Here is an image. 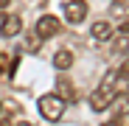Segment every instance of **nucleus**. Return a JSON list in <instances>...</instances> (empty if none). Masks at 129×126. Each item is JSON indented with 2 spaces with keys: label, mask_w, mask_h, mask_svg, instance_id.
Returning a JSON list of instances; mask_svg holds the SVG:
<instances>
[{
  "label": "nucleus",
  "mask_w": 129,
  "mask_h": 126,
  "mask_svg": "<svg viewBox=\"0 0 129 126\" xmlns=\"http://www.w3.org/2000/svg\"><path fill=\"white\" fill-rule=\"evenodd\" d=\"M64 101L59 93H48V95H42L39 101H37V107H39V115L45 118L48 123H56L62 115H64Z\"/></svg>",
  "instance_id": "nucleus-2"
},
{
  "label": "nucleus",
  "mask_w": 129,
  "mask_h": 126,
  "mask_svg": "<svg viewBox=\"0 0 129 126\" xmlns=\"http://www.w3.org/2000/svg\"><path fill=\"white\" fill-rule=\"evenodd\" d=\"M90 34H93L95 42H110L115 31H112V25L107 23V20H98V23H93V31H90Z\"/></svg>",
  "instance_id": "nucleus-6"
},
{
  "label": "nucleus",
  "mask_w": 129,
  "mask_h": 126,
  "mask_svg": "<svg viewBox=\"0 0 129 126\" xmlns=\"http://www.w3.org/2000/svg\"><path fill=\"white\" fill-rule=\"evenodd\" d=\"M118 90H115V73H107V78L101 81V87L90 95V107L93 112H104V109H110V104L115 101Z\"/></svg>",
  "instance_id": "nucleus-1"
},
{
  "label": "nucleus",
  "mask_w": 129,
  "mask_h": 126,
  "mask_svg": "<svg viewBox=\"0 0 129 126\" xmlns=\"http://www.w3.org/2000/svg\"><path fill=\"white\" fill-rule=\"evenodd\" d=\"M14 67H17V59H11L9 53H0V76L3 73H14Z\"/></svg>",
  "instance_id": "nucleus-12"
},
{
  "label": "nucleus",
  "mask_w": 129,
  "mask_h": 126,
  "mask_svg": "<svg viewBox=\"0 0 129 126\" xmlns=\"http://www.w3.org/2000/svg\"><path fill=\"white\" fill-rule=\"evenodd\" d=\"M3 20H6V11H3V9H0V25H3Z\"/></svg>",
  "instance_id": "nucleus-14"
},
{
  "label": "nucleus",
  "mask_w": 129,
  "mask_h": 126,
  "mask_svg": "<svg viewBox=\"0 0 129 126\" xmlns=\"http://www.w3.org/2000/svg\"><path fill=\"white\" fill-rule=\"evenodd\" d=\"M20 31H23V20H20L17 14H6L3 25H0V34L3 36H17Z\"/></svg>",
  "instance_id": "nucleus-5"
},
{
  "label": "nucleus",
  "mask_w": 129,
  "mask_h": 126,
  "mask_svg": "<svg viewBox=\"0 0 129 126\" xmlns=\"http://www.w3.org/2000/svg\"><path fill=\"white\" fill-rule=\"evenodd\" d=\"M0 112H3V104H0Z\"/></svg>",
  "instance_id": "nucleus-16"
},
{
  "label": "nucleus",
  "mask_w": 129,
  "mask_h": 126,
  "mask_svg": "<svg viewBox=\"0 0 129 126\" xmlns=\"http://www.w3.org/2000/svg\"><path fill=\"white\" fill-rule=\"evenodd\" d=\"M118 31H121V34H129V17H126L123 23H121V28H118Z\"/></svg>",
  "instance_id": "nucleus-13"
},
{
  "label": "nucleus",
  "mask_w": 129,
  "mask_h": 126,
  "mask_svg": "<svg viewBox=\"0 0 129 126\" xmlns=\"http://www.w3.org/2000/svg\"><path fill=\"white\" fill-rule=\"evenodd\" d=\"M70 65H73V51L62 48V51L53 53V67H56V70H68Z\"/></svg>",
  "instance_id": "nucleus-7"
},
{
  "label": "nucleus",
  "mask_w": 129,
  "mask_h": 126,
  "mask_svg": "<svg viewBox=\"0 0 129 126\" xmlns=\"http://www.w3.org/2000/svg\"><path fill=\"white\" fill-rule=\"evenodd\" d=\"M62 11H64V20H68L70 25H79L84 17H87V3L84 0H68V3L62 6Z\"/></svg>",
  "instance_id": "nucleus-3"
},
{
  "label": "nucleus",
  "mask_w": 129,
  "mask_h": 126,
  "mask_svg": "<svg viewBox=\"0 0 129 126\" xmlns=\"http://www.w3.org/2000/svg\"><path fill=\"white\" fill-rule=\"evenodd\" d=\"M56 93H59L64 101H73V98H76V87H73L68 78H56Z\"/></svg>",
  "instance_id": "nucleus-8"
},
{
  "label": "nucleus",
  "mask_w": 129,
  "mask_h": 126,
  "mask_svg": "<svg viewBox=\"0 0 129 126\" xmlns=\"http://www.w3.org/2000/svg\"><path fill=\"white\" fill-rule=\"evenodd\" d=\"M9 3H11V0H0V9H6V6H9Z\"/></svg>",
  "instance_id": "nucleus-15"
},
{
  "label": "nucleus",
  "mask_w": 129,
  "mask_h": 126,
  "mask_svg": "<svg viewBox=\"0 0 129 126\" xmlns=\"http://www.w3.org/2000/svg\"><path fill=\"white\" fill-rule=\"evenodd\" d=\"M39 45H42V36H39L37 31H28V34H25V51H28V53H37Z\"/></svg>",
  "instance_id": "nucleus-9"
},
{
  "label": "nucleus",
  "mask_w": 129,
  "mask_h": 126,
  "mask_svg": "<svg viewBox=\"0 0 129 126\" xmlns=\"http://www.w3.org/2000/svg\"><path fill=\"white\" fill-rule=\"evenodd\" d=\"M42 39H51V36H56L59 31H62V23L56 17H51V14H45V17H39L37 20V28H34Z\"/></svg>",
  "instance_id": "nucleus-4"
},
{
  "label": "nucleus",
  "mask_w": 129,
  "mask_h": 126,
  "mask_svg": "<svg viewBox=\"0 0 129 126\" xmlns=\"http://www.w3.org/2000/svg\"><path fill=\"white\" fill-rule=\"evenodd\" d=\"M112 51H115V53H129V34H121V31H118V36H115V42H112Z\"/></svg>",
  "instance_id": "nucleus-10"
},
{
  "label": "nucleus",
  "mask_w": 129,
  "mask_h": 126,
  "mask_svg": "<svg viewBox=\"0 0 129 126\" xmlns=\"http://www.w3.org/2000/svg\"><path fill=\"white\" fill-rule=\"evenodd\" d=\"M110 11H112L118 20H126V17H129V0H115Z\"/></svg>",
  "instance_id": "nucleus-11"
}]
</instances>
